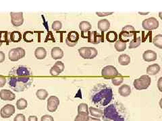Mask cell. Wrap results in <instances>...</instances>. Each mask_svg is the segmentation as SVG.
Listing matches in <instances>:
<instances>
[{
    "label": "cell",
    "instance_id": "8fae6325",
    "mask_svg": "<svg viewBox=\"0 0 162 121\" xmlns=\"http://www.w3.org/2000/svg\"><path fill=\"white\" fill-rule=\"evenodd\" d=\"M87 39H88L89 42L94 45H97L100 42H104V35H99L95 30L91 31V32H89Z\"/></svg>",
    "mask_w": 162,
    "mask_h": 121
},
{
    "label": "cell",
    "instance_id": "ba28073f",
    "mask_svg": "<svg viewBox=\"0 0 162 121\" xmlns=\"http://www.w3.org/2000/svg\"><path fill=\"white\" fill-rule=\"evenodd\" d=\"M135 32H136V30L131 25L125 26L122 28L121 32L119 35L120 40V41H122L126 43L125 39L128 38V39H129V38L134 36V35H135Z\"/></svg>",
    "mask_w": 162,
    "mask_h": 121
},
{
    "label": "cell",
    "instance_id": "7a4b0ae2",
    "mask_svg": "<svg viewBox=\"0 0 162 121\" xmlns=\"http://www.w3.org/2000/svg\"><path fill=\"white\" fill-rule=\"evenodd\" d=\"M92 101L97 106H105L113 100V91L104 83L97 84L92 90Z\"/></svg>",
    "mask_w": 162,
    "mask_h": 121
},
{
    "label": "cell",
    "instance_id": "f35d334b",
    "mask_svg": "<svg viewBox=\"0 0 162 121\" xmlns=\"http://www.w3.org/2000/svg\"><path fill=\"white\" fill-rule=\"evenodd\" d=\"M55 66H57L59 69H60L61 70L62 72H63L64 69H65V66H64V64L62 63V61H58L56 62V63L54 64Z\"/></svg>",
    "mask_w": 162,
    "mask_h": 121
},
{
    "label": "cell",
    "instance_id": "3957f363",
    "mask_svg": "<svg viewBox=\"0 0 162 121\" xmlns=\"http://www.w3.org/2000/svg\"><path fill=\"white\" fill-rule=\"evenodd\" d=\"M103 119L104 121H129V117L122 104L114 103L105 108Z\"/></svg>",
    "mask_w": 162,
    "mask_h": 121
},
{
    "label": "cell",
    "instance_id": "4316f807",
    "mask_svg": "<svg viewBox=\"0 0 162 121\" xmlns=\"http://www.w3.org/2000/svg\"><path fill=\"white\" fill-rule=\"evenodd\" d=\"M48 92L45 89H39L36 92V96L38 99L40 100H44L48 98Z\"/></svg>",
    "mask_w": 162,
    "mask_h": 121
},
{
    "label": "cell",
    "instance_id": "44dd1931",
    "mask_svg": "<svg viewBox=\"0 0 162 121\" xmlns=\"http://www.w3.org/2000/svg\"><path fill=\"white\" fill-rule=\"evenodd\" d=\"M35 56L37 59H44L47 56V51L45 49L42 47V46L37 47L35 51Z\"/></svg>",
    "mask_w": 162,
    "mask_h": 121
},
{
    "label": "cell",
    "instance_id": "f1b7e54d",
    "mask_svg": "<svg viewBox=\"0 0 162 121\" xmlns=\"http://www.w3.org/2000/svg\"><path fill=\"white\" fill-rule=\"evenodd\" d=\"M22 39V35L18 31H14L10 34V40L14 42H18Z\"/></svg>",
    "mask_w": 162,
    "mask_h": 121
},
{
    "label": "cell",
    "instance_id": "60d3db41",
    "mask_svg": "<svg viewBox=\"0 0 162 121\" xmlns=\"http://www.w3.org/2000/svg\"><path fill=\"white\" fill-rule=\"evenodd\" d=\"M6 82H7V78H5L4 76H0V88L4 87L5 85Z\"/></svg>",
    "mask_w": 162,
    "mask_h": 121
},
{
    "label": "cell",
    "instance_id": "f6af8a7d",
    "mask_svg": "<svg viewBox=\"0 0 162 121\" xmlns=\"http://www.w3.org/2000/svg\"><path fill=\"white\" fill-rule=\"evenodd\" d=\"M29 121H38V118L36 116H30L29 117Z\"/></svg>",
    "mask_w": 162,
    "mask_h": 121
},
{
    "label": "cell",
    "instance_id": "1f68e13d",
    "mask_svg": "<svg viewBox=\"0 0 162 121\" xmlns=\"http://www.w3.org/2000/svg\"><path fill=\"white\" fill-rule=\"evenodd\" d=\"M78 113H85L89 114L88 105L85 103H81L78 106Z\"/></svg>",
    "mask_w": 162,
    "mask_h": 121
},
{
    "label": "cell",
    "instance_id": "ffe728a7",
    "mask_svg": "<svg viewBox=\"0 0 162 121\" xmlns=\"http://www.w3.org/2000/svg\"><path fill=\"white\" fill-rule=\"evenodd\" d=\"M160 66L158 64L155 63L148 66L147 68V76H155L160 71Z\"/></svg>",
    "mask_w": 162,
    "mask_h": 121
},
{
    "label": "cell",
    "instance_id": "d6986e66",
    "mask_svg": "<svg viewBox=\"0 0 162 121\" xmlns=\"http://www.w3.org/2000/svg\"><path fill=\"white\" fill-rule=\"evenodd\" d=\"M97 26L99 30H100L102 32H106L110 28V22L107 19H103L98 22Z\"/></svg>",
    "mask_w": 162,
    "mask_h": 121
},
{
    "label": "cell",
    "instance_id": "30bf717a",
    "mask_svg": "<svg viewBox=\"0 0 162 121\" xmlns=\"http://www.w3.org/2000/svg\"><path fill=\"white\" fill-rule=\"evenodd\" d=\"M11 22L15 27H19L24 23V18L23 12H11Z\"/></svg>",
    "mask_w": 162,
    "mask_h": 121
},
{
    "label": "cell",
    "instance_id": "ac0fdd59",
    "mask_svg": "<svg viewBox=\"0 0 162 121\" xmlns=\"http://www.w3.org/2000/svg\"><path fill=\"white\" fill-rule=\"evenodd\" d=\"M131 88H130V86L127 84L121 86L119 89H118V93L122 97H128V96H130V94H131Z\"/></svg>",
    "mask_w": 162,
    "mask_h": 121
},
{
    "label": "cell",
    "instance_id": "6da1fadb",
    "mask_svg": "<svg viewBox=\"0 0 162 121\" xmlns=\"http://www.w3.org/2000/svg\"><path fill=\"white\" fill-rule=\"evenodd\" d=\"M8 86L15 92H23L33 82V73L29 67L23 66L12 68L8 77Z\"/></svg>",
    "mask_w": 162,
    "mask_h": 121
},
{
    "label": "cell",
    "instance_id": "d4e9b609",
    "mask_svg": "<svg viewBox=\"0 0 162 121\" xmlns=\"http://www.w3.org/2000/svg\"><path fill=\"white\" fill-rule=\"evenodd\" d=\"M141 38L138 36H135L134 39L131 40V42H130L129 45V49H136L141 45Z\"/></svg>",
    "mask_w": 162,
    "mask_h": 121
},
{
    "label": "cell",
    "instance_id": "7c38bea8",
    "mask_svg": "<svg viewBox=\"0 0 162 121\" xmlns=\"http://www.w3.org/2000/svg\"><path fill=\"white\" fill-rule=\"evenodd\" d=\"M60 105V100L55 96H51L49 98L48 100V105L47 108L48 110L50 113H54L57 110L58 106Z\"/></svg>",
    "mask_w": 162,
    "mask_h": 121
},
{
    "label": "cell",
    "instance_id": "8d00e7d4",
    "mask_svg": "<svg viewBox=\"0 0 162 121\" xmlns=\"http://www.w3.org/2000/svg\"><path fill=\"white\" fill-rule=\"evenodd\" d=\"M14 121H26L25 116L23 114H18L17 115L14 117Z\"/></svg>",
    "mask_w": 162,
    "mask_h": 121
},
{
    "label": "cell",
    "instance_id": "9c48e42d",
    "mask_svg": "<svg viewBox=\"0 0 162 121\" xmlns=\"http://www.w3.org/2000/svg\"><path fill=\"white\" fill-rule=\"evenodd\" d=\"M160 25L159 21L157 18L154 17H151L145 19L143 21L142 26L143 28L146 30H153L157 29Z\"/></svg>",
    "mask_w": 162,
    "mask_h": 121
},
{
    "label": "cell",
    "instance_id": "9a60e30c",
    "mask_svg": "<svg viewBox=\"0 0 162 121\" xmlns=\"http://www.w3.org/2000/svg\"><path fill=\"white\" fill-rule=\"evenodd\" d=\"M143 60L146 62H152L157 60V55L154 51L147 50L145 51L143 54Z\"/></svg>",
    "mask_w": 162,
    "mask_h": 121
},
{
    "label": "cell",
    "instance_id": "277c9868",
    "mask_svg": "<svg viewBox=\"0 0 162 121\" xmlns=\"http://www.w3.org/2000/svg\"><path fill=\"white\" fill-rule=\"evenodd\" d=\"M151 83V79L150 76L145 75L134 80L133 86L137 90H143V89H147L150 86Z\"/></svg>",
    "mask_w": 162,
    "mask_h": 121
},
{
    "label": "cell",
    "instance_id": "83f0119b",
    "mask_svg": "<svg viewBox=\"0 0 162 121\" xmlns=\"http://www.w3.org/2000/svg\"><path fill=\"white\" fill-rule=\"evenodd\" d=\"M114 47L118 52H123L125 51L126 49V43L120 41V40H118V41H116V43H115Z\"/></svg>",
    "mask_w": 162,
    "mask_h": 121
},
{
    "label": "cell",
    "instance_id": "484cf974",
    "mask_svg": "<svg viewBox=\"0 0 162 121\" xmlns=\"http://www.w3.org/2000/svg\"><path fill=\"white\" fill-rule=\"evenodd\" d=\"M118 38V35L115 31H110L106 34V40L110 42H116Z\"/></svg>",
    "mask_w": 162,
    "mask_h": 121
},
{
    "label": "cell",
    "instance_id": "7402d4cb",
    "mask_svg": "<svg viewBox=\"0 0 162 121\" xmlns=\"http://www.w3.org/2000/svg\"><path fill=\"white\" fill-rule=\"evenodd\" d=\"M89 113L91 114V115L93 117H96L97 119L103 117V114H104V111L99 108H97L95 107H90L89 109Z\"/></svg>",
    "mask_w": 162,
    "mask_h": 121
},
{
    "label": "cell",
    "instance_id": "8992f818",
    "mask_svg": "<svg viewBox=\"0 0 162 121\" xmlns=\"http://www.w3.org/2000/svg\"><path fill=\"white\" fill-rule=\"evenodd\" d=\"M26 55V51L22 47H18L12 49L8 52L9 59L11 61H18L20 59L24 57Z\"/></svg>",
    "mask_w": 162,
    "mask_h": 121
},
{
    "label": "cell",
    "instance_id": "52a82bcc",
    "mask_svg": "<svg viewBox=\"0 0 162 121\" xmlns=\"http://www.w3.org/2000/svg\"><path fill=\"white\" fill-rule=\"evenodd\" d=\"M120 74L115 67L112 66H107L103 68L101 70V76L105 79H113Z\"/></svg>",
    "mask_w": 162,
    "mask_h": 121
},
{
    "label": "cell",
    "instance_id": "603a6c76",
    "mask_svg": "<svg viewBox=\"0 0 162 121\" xmlns=\"http://www.w3.org/2000/svg\"><path fill=\"white\" fill-rule=\"evenodd\" d=\"M118 63H119L121 66H126L129 65L130 63V57L129 55L126 54H122L119 56L118 57Z\"/></svg>",
    "mask_w": 162,
    "mask_h": 121
},
{
    "label": "cell",
    "instance_id": "cb8c5ba5",
    "mask_svg": "<svg viewBox=\"0 0 162 121\" xmlns=\"http://www.w3.org/2000/svg\"><path fill=\"white\" fill-rule=\"evenodd\" d=\"M66 39L71 42L78 43V40H79V34L76 31H71L68 33Z\"/></svg>",
    "mask_w": 162,
    "mask_h": 121
},
{
    "label": "cell",
    "instance_id": "d590c367",
    "mask_svg": "<svg viewBox=\"0 0 162 121\" xmlns=\"http://www.w3.org/2000/svg\"><path fill=\"white\" fill-rule=\"evenodd\" d=\"M52 29L55 30V31H58V30H60L62 28V24L61 22L60 21H54V22L52 23Z\"/></svg>",
    "mask_w": 162,
    "mask_h": 121
},
{
    "label": "cell",
    "instance_id": "4fadbf2b",
    "mask_svg": "<svg viewBox=\"0 0 162 121\" xmlns=\"http://www.w3.org/2000/svg\"><path fill=\"white\" fill-rule=\"evenodd\" d=\"M15 113V106L12 104H6L0 110V115L3 119H8Z\"/></svg>",
    "mask_w": 162,
    "mask_h": 121
},
{
    "label": "cell",
    "instance_id": "e575fe53",
    "mask_svg": "<svg viewBox=\"0 0 162 121\" xmlns=\"http://www.w3.org/2000/svg\"><path fill=\"white\" fill-rule=\"evenodd\" d=\"M49 72H50V74L52 76H58L60 75L61 73H62L61 70L59 69L57 66H55V65L51 68Z\"/></svg>",
    "mask_w": 162,
    "mask_h": 121
},
{
    "label": "cell",
    "instance_id": "836d02e7",
    "mask_svg": "<svg viewBox=\"0 0 162 121\" xmlns=\"http://www.w3.org/2000/svg\"><path fill=\"white\" fill-rule=\"evenodd\" d=\"M89 114L85 113H78L74 121H88Z\"/></svg>",
    "mask_w": 162,
    "mask_h": 121
},
{
    "label": "cell",
    "instance_id": "bcb514c9",
    "mask_svg": "<svg viewBox=\"0 0 162 121\" xmlns=\"http://www.w3.org/2000/svg\"><path fill=\"white\" fill-rule=\"evenodd\" d=\"M88 121H101L99 119H97V118H95V117H92V116H89Z\"/></svg>",
    "mask_w": 162,
    "mask_h": 121
},
{
    "label": "cell",
    "instance_id": "ee69618b",
    "mask_svg": "<svg viewBox=\"0 0 162 121\" xmlns=\"http://www.w3.org/2000/svg\"><path fill=\"white\" fill-rule=\"evenodd\" d=\"M162 77H160V79H159V81H158V82H157V87H158V89H160V91L161 92L162 91V89H161V83H162Z\"/></svg>",
    "mask_w": 162,
    "mask_h": 121
},
{
    "label": "cell",
    "instance_id": "4dcf8cb0",
    "mask_svg": "<svg viewBox=\"0 0 162 121\" xmlns=\"http://www.w3.org/2000/svg\"><path fill=\"white\" fill-rule=\"evenodd\" d=\"M153 44L159 49H162V35H157L153 39Z\"/></svg>",
    "mask_w": 162,
    "mask_h": 121
},
{
    "label": "cell",
    "instance_id": "b9f144b4",
    "mask_svg": "<svg viewBox=\"0 0 162 121\" xmlns=\"http://www.w3.org/2000/svg\"><path fill=\"white\" fill-rule=\"evenodd\" d=\"M5 55L4 54V52L0 51V63H3V62L5 61Z\"/></svg>",
    "mask_w": 162,
    "mask_h": 121
},
{
    "label": "cell",
    "instance_id": "e0dca14e",
    "mask_svg": "<svg viewBox=\"0 0 162 121\" xmlns=\"http://www.w3.org/2000/svg\"><path fill=\"white\" fill-rule=\"evenodd\" d=\"M79 29L81 31V36L83 38H84V35L85 33H87L89 32V30H91L92 29V26L90 22L87 21H82L79 24Z\"/></svg>",
    "mask_w": 162,
    "mask_h": 121
},
{
    "label": "cell",
    "instance_id": "74e56055",
    "mask_svg": "<svg viewBox=\"0 0 162 121\" xmlns=\"http://www.w3.org/2000/svg\"><path fill=\"white\" fill-rule=\"evenodd\" d=\"M40 121H54V117L51 115H48V114H45L43 115L41 119H40Z\"/></svg>",
    "mask_w": 162,
    "mask_h": 121
},
{
    "label": "cell",
    "instance_id": "ab89813d",
    "mask_svg": "<svg viewBox=\"0 0 162 121\" xmlns=\"http://www.w3.org/2000/svg\"><path fill=\"white\" fill-rule=\"evenodd\" d=\"M113 14L114 12H96V15L99 17L107 16V15H110Z\"/></svg>",
    "mask_w": 162,
    "mask_h": 121
},
{
    "label": "cell",
    "instance_id": "5b68a950",
    "mask_svg": "<svg viewBox=\"0 0 162 121\" xmlns=\"http://www.w3.org/2000/svg\"><path fill=\"white\" fill-rule=\"evenodd\" d=\"M80 56L85 59H93L98 55V51L93 47L83 46L79 49Z\"/></svg>",
    "mask_w": 162,
    "mask_h": 121
},
{
    "label": "cell",
    "instance_id": "5bb4252c",
    "mask_svg": "<svg viewBox=\"0 0 162 121\" xmlns=\"http://www.w3.org/2000/svg\"><path fill=\"white\" fill-rule=\"evenodd\" d=\"M0 98L4 101H12L16 98V95L9 89H2L0 91Z\"/></svg>",
    "mask_w": 162,
    "mask_h": 121
},
{
    "label": "cell",
    "instance_id": "f546056e",
    "mask_svg": "<svg viewBox=\"0 0 162 121\" xmlns=\"http://www.w3.org/2000/svg\"><path fill=\"white\" fill-rule=\"evenodd\" d=\"M28 106V102L24 98H20L16 102V108L18 110H24Z\"/></svg>",
    "mask_w": 162,
    "mask_h": 121
},
{
    "label": "cell",
    "instance_id": "d6a6232c",
    "mask_svg": "<svg viewBox=\"0 0 162 121\" xmlns=\"http://www.w3.org/2000/svg\"><path fill=\"white\" fill-rule=\"evenodd\" d=\"M123 82H124V77L122 76L121 75L114 77V78L113 79H111L112 83L116 86H118L121 85L122 83H123Z\"/></svg>",
    "mask_w": 162,
    "mask_h": 121
},
{
    "label": "cell",
    "instance_id": "2e32d148",
    "mask_svg": "<svg viewBox=\"0 0 162 121\" xmlns=\"http://www.w3.org/2000/svg\"><path fill=\"white\" fill-rule=\"evenodd\" d=\"M64 51L62 49L58 46H55L53 48L51 51V57L55 60L61 59L64 57Z\"/></svg>",
    "mask_w": 162,
    "mask_h": 121
},
{
    "label": "cell",
    "instance_id": "7dc6e473",
    "mask_svg": "<svg viewBox=\"0 0 162 121\" xmlns=\"http://www.w3.org/2000/svg\"><path fill=\"white\" fill-rule=\"evenodd\" d=\"M149 14V12H139V14H141V15H147Z\"/></svg>",
    "mask_w": 162,
    "mask_h": 121
},
{
    "label": "cell",
    "instance_id": "7bdbcfd3",
    "mask_svg": "<svg viewBox=\"0 0 162 121\" xmlns=\"http://www.w3.org/2000/svg\"><path fill=\"white\" fill-rule=\"evenodd\" d=\"M66 45L68 46H70V47H74V46H76L77 45V43H73V42H71L70 41H68V40L67 39H66Z\"/></svg>",
    "mask_w": 162,
    "mask_h": 121
}]
</instances>
